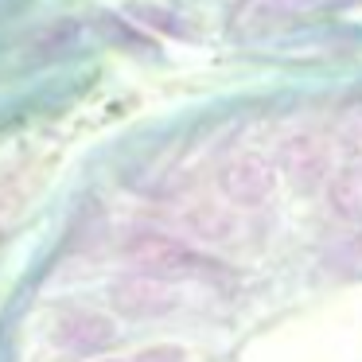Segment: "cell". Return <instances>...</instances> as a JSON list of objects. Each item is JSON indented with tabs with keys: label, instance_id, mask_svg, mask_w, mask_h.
Instances as JSON below:
<instances>
[{
	"label": "cell",
	"instance_id": "obj_1",
	"mask_svg": "<svg viewBox=\"0 0 362 362\" xmlns=\"http://www.w3.org/2000/svg\"><path fill=\"white\" fill-rule=\"evenodd\" d=\"M129 261L141 265V273L160 276V281H183V276H203L206 269H214L203 253H195L187 242L168 234H136L125 245Z\"/></svg>",
	"mask_w": 362,
	"mask_h": 362
},
{
	"label": "cell",
	"instance_id": "obj_2",
	"mask_svg": "<svg viewBox=\"0 0 362 362\" xmlns=\"http://www.w3.org/2000/svg\"><path fill=\"white\" fill-rule=\"evenodd\" d=\"M51 339H55L59 351L94 358L117 339V327H113L110 315L94 312V308H63L51 323Z\"/></svg>",
	"mask_w": 362,
	"mask_h": 362
},
{
	"label": "cell",
	"instance_id": "obj_3",
	"mask_svg": "<svg viewBox=\"0 0 362 362\" xmlns=\"http://www.w3.org/2000/svg\"><path fill=\"white\" fill-rule=\"evenodd\" d=\"M110 300L129 320H160V315L180 308V296H175L172 281H160V276H148V273H133V276L113 281Z\"/></svg>",
	"mask_w": 362,
	"mask_h": 362
},
{
	"label": "cell",
	"instance_id": "obj_4",
	"mask_svg": "<svg viewBox=\"0 0 362 362\" xmlns=\"http://www.w3.org/2000/svg\"><path fill=\"white\" fill-rule=\"evenodd\" d=\"M218 187L234 206H261L276 187V172L265 156H234L218 172Z\"/></svg>",
	"mask_w": 362,
	"mask_h": 362
},
{
	"label": "cell",
	"instance_id": "obj_5",
	"mask_svg": "<svg viewBox=\"0 0 362 362\" xmlns=\"http://www.w3.org/2000/svg\"><path fill=\"white\" fill-rule=\"evenodd\" d=\"M281 164L300 187H312V183H320V180L327 183V175H331L327 172V148L308 133H296L281 144Z\"/></svg>",
	"mask_w": 362,
	"mask_h": 362
},
{
	"label": "cell",
	"instance_id": "obj_6",
	"mask_svg": "<svg viewBox=\"0 0 362 362\" xmlns=\"http://www.w3.org/2000/svg\"><path fill=\"white\" fill-rule=\"evenodd\" d=\"M327 203L343 222H362V156L343 160L327 175Z\"/></svg>",
	"mask_w": 362,
	"mask_h": 362
},
{
	"label": "cell",
	"instance_id": "obj_7",
	"mask_svg": "<svg viewBox=\"0 0 362 362\" xmlns=\"http://www.w3.org/2000/svg\"><path fill=\"white\" fill-rule=\"evenodd\" d=\"M187 226L195 230L199 238H206V242H222V238H230V230H234V218H230L222 206L203 203L187 214Z\"/></svg>",
	"mask_w": 362,
	"mask_h": 362
},
{
	"label": "cell",
	"instance_id": "obj_8",
	"mask_svg": "<svg viewBox=\"0 0 362 362\" xmlns=\"http://www.w3.org/2000/svg\"><path fill=\"white\" fill-rule=\"evenodd\" d=\"M129 362H187V351L180 343H152L144 351H136Z\"/></svg>",
	"mask_w": 362,
	"mask_h": 362
},
{
	"label": "cell",
	"instance_id": "obj_9",
	"mask_svg": "<svg viewBox=\"0 0 362 362\" xmlns=\"http://www.w3.org/2000/svg\"><path fill=\"white\" fill-rule=\"evenodd\" d=\"M343 144H351V148L362 152V110L351 113V121L343 125Z\"/></svg>",
	"mask_w": 362,
	"mask_h": 362
},
{
	"label": "cell",
	"instance_id": "obj_10",
	"mask_svg": "<svg viewBox=\"0 0 362 362\" xmlns=\"http://www.w3.org/2000/svg\"><path fill=\"white\" fill-rule=\"evenodd\" d=\"M98 362H129V358H98Z\"/></svg>",
	"mask_w": 362,
	"mask_h": 362
}]
</instances>
